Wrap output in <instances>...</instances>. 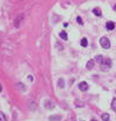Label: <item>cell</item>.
Instances as JSON below:
<instances>
[{
  "label": "cell",
  "instance_id": "cell-2",
  "mask_svg": "<svg viewBox=\"0 0 116 121\" xmlns=\"http://www.w3.org/2000/svg\"><path fill=\"white\" fill-rule=\"evenodd\" d=\"M100 44H101V46L103 49H109L110 47V42L107 37H102L100 39Z\"/></svg>",
  "mask_w": 116,
  "mask_h": 121
},
{
  "label": "cell",
  "instance_id": "cell-8",
  "mask_svg": "<svg viewBox=\"0 0 116 121\" xmlns=\"http://www.w3.org/2000/svg\"><path fill=\"white\" fill-rule=\"evenodd\" d=\"M93 13L95 14L96 16H101L102 15V12H101L100 8H94V9H93Z\"/></svg>",
  "mask_w": 116,
  "mask_h": 121
},
{
  "label": "cell",
  "instance_id": "cell-12",
  "mask_svg": "<svg viewBox=\"0 0 116 121\" xmlns=\"http://www.w3.org/2000/svg\"><path fill=\"white\" fill-rule=\"evenodd\" d=\"M58 87L59 88H64V80L63 79H60V80L58 81Z\"/></svg>",
  "mask_w": 116,
  "mask_h": 121
},
{
  "label": "cell",
  "instance_id": "cell-14",
  "mask_svg": "<svg viewBox=\"0 0 116 121\" xmlns=\"http://www.w3.org/2000/svg\"><path fill=\"white\" fill-rule=\"evenodd\" d=\"M95 60H98V61H99V62L101 64V61L103 60V57H101V55H98V57L95 58Z\"/></svg>",
  "mask_w": 116,
  "mask_h": 121
},
{
  "label": "cell",
  "instance_id": "cell-6",
  "mask_svg": "<svg viewBox=\"0 0 116 121\" xmlns=\"http://www.w3.org/2000/svg\"><path fill=\"white\" fill-rule=\"evenodd\" d=\"M59 37H60L62 39L66 40L67 39V34H66L65 31H60V32H59Z\"/></svg>",
  "mask_w": 116,
  "mask_h": 121
},
{
  "label": "cell",
  "instance_id": "cell-16",
  "mask_svg": "<svg viewBox=\"0 0 116 121\" xmlns=\"http://www.w3.org/2000/svg\"><path fill=\"white\" fill-rule=\"evenodd\" d=\"M113 9H114V11H116V5L114 6V7H113Z\"/></svg>",
  "mask_w": 116,
  "mask_h": 121
},
{
  "label": "cell",
  "instance_id": "cell-7",
  "mask_svg": "<svg viewBox=\"0 0 116 121\" xmlns=\"http://www.w3.org/2000/svg\"><path fill=\"white\" fill-rule=\"evenodd\" d=\"M93 66H94V60H89V61L87 62L86 68H87V69H92V68H93Z\"/></svg>",
  "mask_w": 116,
  "mask_h": 121
},
{
  "label": "cell",
  "instance_id": "cell-5",
  "mask_svg": "<svg viewBox=\"0 0 116 121\" xmlns=\"http://www.w3.org/2000/svg\"><path fill=\"white\" fill-rule=\"evenodd\" d=\"M49 120L50 121H59V120H62V117H60V115H51V117L49 118Z\"/></svg>",
  "mask_w": 116,
  "mask_h": 121
},
{
  "label": "cell",
  "instance_id": "cell-9",
  "mask_svg": "<svg viewBox=\"0 0 116 121\" xmlns=\"http://www.w3.org/2000/svg\"><path fill=\"white\" fill-rule=\"evenodd\" d=\"M109 119H110V115L108 113H103L102 114V120L103 121H109Z\"/></svg>",
  "mask_w": 116,
  "mask_h": 121
},
{
  "label": "cell",
  "instance_id": "cell-4",
  "mask_svg": "<svg viewBox=\"0 0 116 121\" xmlns=\"http://www.w3.org/2000/svg\"><path fill=\"white\" fill-rule=\"evenodd\" d=\"M106 28H107L108 30H114V29H115V23H114L113 21H109V22L106 23Z\"/></svg>",
  "mask_w": 116,
  "mask_h": 121
},
{
  "label": "cell",
  "instance_id": "cell-11",
  "mask_svg": "<svg viewBox=\"0 0 116 121\" xmlns=\"http://www.w3.org/2000/svg\"><path fill=\"white\" fill-rule=\"evenodd\" d=\"M80 44H81V46L86 47V46H87V39H86V38H83V39H81V42H80Z\"/></svg>",
  "mask_w": 116,
  "mask_h": 121
},
{
  "label": "cell",
  "instance_id": "cell-1",
  "mask_svg": "<svg viewBox=\"0 0 116 121\" xmlns=\"http://www.w3.org/2000/svg\"><path fill=\"white\" fill-rule=\"evenodd\" d=\"M100 67L103 72H107L109 68L112 67V60L110 59H103L100 64Z\"/></svg>",
  "mask_w": 116,
  "mask_h": 121
},
{
  "label": "cell",
  "instance_id": "cell-15",
  "mask_svg": "<svg viewBox=\"0 0 116 121\" xmlns=\"http://www.w3.org/2000/svg\"><path fill=\"white\" fill-rule=\"evenodd\" d=\"M77 22H78V23H80V24H83V23H84V22H83V20H81V17H79V16L77 17Z\"/></svg>",
  "mask_w": 116,
  "mask_h": 121
},
{
  "label": "cell",
  "instance_id": "cell-13",
  "mask_svg": "<svg viewBox=\"0 0 116 121\" xmlns=\"http://www.w3.org/2000/svg\"><path fill=\"white\" fill-rule=\"evenodd\" d=\"M0 121H7L6 120V115L2 112H0Z\"/></svg>",
  "mask_w": 116,
  "mask_h": 121
},
{
  "label": "cell",
  "instance_id": "cell-10",
  "mask_svg": "<svg viewBox=\"0 0 116 121\" xmlns=\"http://www.w3.org/2000/svg\"><path fill=\"white\" fill-rule=\"evenodd\" d=\"M112 108H113V111L116 112V98H114L113 102H112Z\"/></svg>",
  "mask_w": 116,
  "mask_h": 121
},
{
  "label": "cell",
  "instance_id": "cell-17",
  "mask_svg": "<svg viewBox=\"0 0 116 121\" xmlns=\"http://www.w3.org/2000/svg\"><path fill=\"white\" fill-rule=\"evenodd\" d=\"M91 121H96V120H91Z\"/></svg>",
  "mask_w": 116,
  "mask_h": 121
},
{
  "label": "cell",
  "instance_id": "cell-3",
  "mask_svg": "<svg viewBox=\"0 0 116 121\" xmlns=\"http://www.w3.org/2000/svg\"><path fill=\"white\" fill-rule=\"evenodd\" d=\"M79 89L81 91H87L88 90V84H87L86 82H80L79 83Z\"/></svg>",
  "mask_w": 116,
  "mask_h": 121
}]
</instances>
